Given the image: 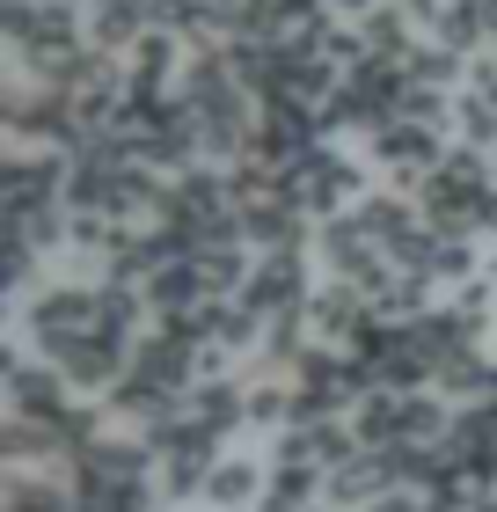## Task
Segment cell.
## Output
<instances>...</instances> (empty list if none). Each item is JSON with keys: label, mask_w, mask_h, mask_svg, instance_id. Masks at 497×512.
<instances>
[{"label": "cell", "mask_w": 497, "mask_h": 512, "mask_svg": "<svg viewBox=\"0 0 497 512\" xmlns=\"http://www.w3.org/2000/svg\"><path fill=\"white\" fill-rule=\"evenodd\" d=\"M286 191L307 220H337L351 213V205L366 198V176H359V161H351L337 139H307V147L286 161Z\"/></svg>", "instance_id": "cell-1"}, {"label": "cell", "mask_w": 497, "mask_h": 512, "mask_svg": "<svg viewBox=\"0 0 497 512\" xmlns=\"http://www.w3.org/2000/svg\"><path fill=\"white\" fill-rule=\"evenodd\" d=\"M307 293H315V278H307V249H264L249 264L242 308H256L264 322H278V315H300Z\"/></svg>", "instance_id": "cell-2"}, {"label": "cell", "mask_w": 497, "mask_h": 512, "mask_svg": "<svg viewBox=\"0 0 497 512\" xmlns=\"http://www.w3.org/2000/svg\"><path fill=\"white\" fill-rule=\"evenodd\" d=\"M132 344H139V337H125V330H88V337L59 344V352H44V359H52V366H59V374L74 381V388L103 395V388H110V381L132 366Z\"/></svg>", "instance_id": "cell-3"}, {"label": "cell", "mask_w": 497, "mask_h": 512, "mask_svg": "<svg viewBox=\"0 0 497 512\" xmlns=\"http://www.w3.org/2000/svg\"><path fill=\"white\" fill-rule=\"evenodd\" d=\"M388 491H402V476H395V447H359L351 461H337L329 469V505H344V512H366L373 498H388Z\"/></svg>", "instance_id": "cell-4"}, {"label": "cell", "mask_w": 497, "mask_h": 512, "mask_svg": "<svg viewBox=\"0 0 497 512\" xmlns=\"http://www.w3.org/2000/svg\"><path fill=\"white\" fill-rule=\"evenodd\" d=\"M183 410H191L205 432L234 439V432L249 425V381H242V374H198L191 395H183Z\"/></svg>", "instance_id": "cell-5"}, {"label": "cell", "mask_w": 497, "mask_h": 512, "mask_svg": "<svg viewBox=\"0 0 497 512\" xmlns=\"http://www.w3.org/2000/svg\"><path fill=\"white\" fill-rule=\"evenodd\" d=\"M264 483H271L264 461L220 454V461H212V476H205V505L212 512H256V505H264Z\"/></svg>", "instance_id": "cell-6"}, {"label": "cell", "mask_w": 497, "mask_h": 512, "mask_svg": "<svg viewBox=\"0 0 497 512\" xmlns=\"http://www.w3.org/2000/svg\"><path fill=\"white\" fill-rule=\"evenodd\" d=\"M322 491H329V469L293 461V454H271V483H264V505H256V512H300V505H315Z\"/></svg>", "instance_id": "cell-7"}, {"label": "cell", "mask_w": 497, "mask_h": 512, "mask_svg": "<svg viewBox=\"0 0 497 512\" xmlns=\"http://www.w3.org/2000/svg\"><path fill=\"white\" fill-rule=\"evenodd\" d=\"M483 52H497V0H483Z\"/></svg>", "instance_id": "cell-8"}, {"label": "cell", "mask_w": 497, "mask_h": 512, "mask_svg": "<svg viewBox=\"0 0 497 512\" xmlns=\"http://www.w3.org/2000/svg\"><path fill=\"white\" fill-rule=\"evenodd\" d=\"M300 512H344V505H300Z\"/></svg>", "instance_id": "cell-9"}, {"label": "cell", "mask_w": 497, "mask_h": 512, "mask_svg": "<svg viewBox=\"0 0 497 512\" xmlns=\"http://www.w3.org/2000/svg\"><path fill=\"white\" fill-rule=\"evenodd\" d=\"M490 176H497V154H490Z\"/></svg>", "instance_id": "cell-10"}]
</instances>
